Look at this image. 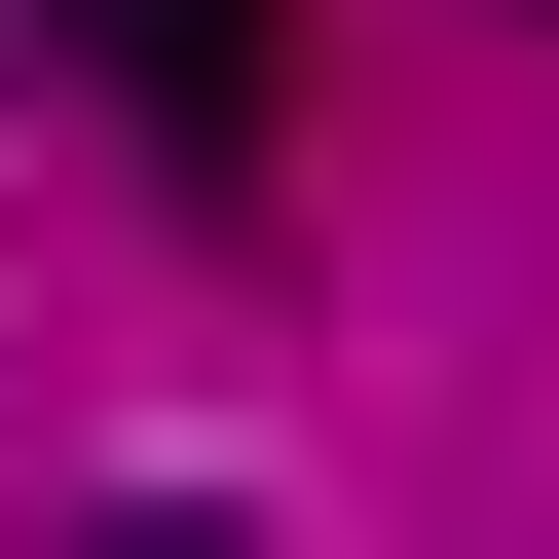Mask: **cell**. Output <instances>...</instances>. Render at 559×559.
<instances>
[{
    "mask_svg": "<svg viewBox=\"0 0 559 559\" xmlns=\"http://www.w3.org/2000/svg\"><path fill=\"white\" fill-rule=\"evenodd\" d=\"M38 38H75V75L187 150V187H261V112H299V75H261V0H38Z\"/></svg>",
    "mask_w": 559,
    "mask_h": 559,
    "instance_id": "cell-1",
    "label": "cell"
}]
</instances>
